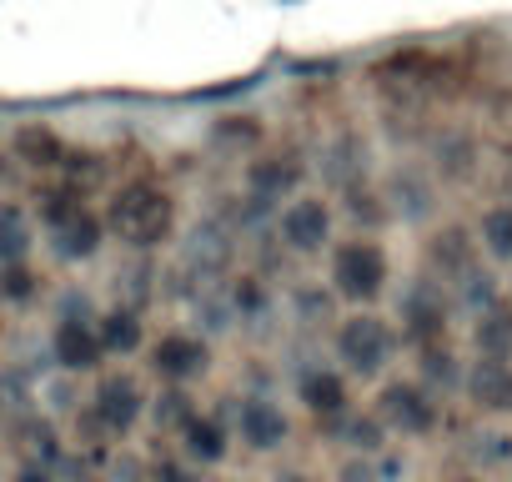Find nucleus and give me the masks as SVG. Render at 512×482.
<instances>
[{"label": "nucleus", "mask_w": 512, "mask_h": 482, "mask_svg": "<svg viewBox=\"0 0 512 482\" xmlns=\"http://www.w3.org/2000/svg\"><path fill=\"white\" fill-rule=\"evenodd\" d=\"M106 322H111V327L101 332L106 347H136V342H141V327H136L131 317H106Z\"/></svg>", "instance_id": "nucleus-21"}, {"label": "nucleus", "mask_w": 512, "mask_h": 482, "mask_svg": "<svg viewBox=\"0 0 512 482\" xmlns=\"http://www.w3.org/2000/svg\"><path fill=\"white\" fill-rule=\"evenodd\" d=\"M432 262H437L447 277L472 272V267H477V257H472V236H467L462 226H447V231L432 241Z\"/></svg>", "instance_id": "nucleus-13"}, {"label": "nucleus", "mask_w": 512, "mask_h": 482, "mask_svg": "<svg viewBox=\"0 0 512 482\" xmlns=\"http://www.w3.org/2000/svg\"><path fill=\"white\" fill-rule=\"evenodd\" d=\"M332 282H337L342 297L372 302L387 287V252L377 247V241H367V236L347 241V247L337 252V262H332Z\"/></svg>", "instance_id": "nucleus-1"}, {"label": "nucleus", "mask_w": 512, "mask_h": 482, "mask_svg": "<svg viewBox=\"0 0 512 482\" xmlns=\"http://www.w3.org/2000/svg\"><path fill=\"white\" fill-rule=\"evenodd\" d=\"M467 397L482 407V412H512V357H477L462 377Z\"/></svg>", "instance_id": "nucleus-4"}, {"label": "nucleus", "mask_w": 512, "mask_h": 482, "mask_svg": "<svg viewBox=\"0 0 512 482\" xmlns=\"http://www.w3.org/2000/svg\"><path fill=\"white\" fill-rule=\"evenodd\" d=\"M171 221V206H166V191H151V186H131L126 196H116V231L136 236L141 247L151 236H161Z\"/></svg>", "instance_id": "nucleus-3"}, {"label": "nucleus", "mask_w": 512, "mask_h": 482, "mask_svg": "<svg viewBox=\"0 0 512 482\" xmlns=\"http://www.w3.org/2000/svg\"><path fill=\"white\" fill-rule=\"evenodd\" d=\"M402 317H407V337H417L422 347L442 342V332H447V302H442V287H437V282H417V287L407 292Z\"/></svg>", "instance_id": "nucleus-6"}, {"label": "nucleus", "mask_w": 512, "mask_h": 482, "mask_svg": "<svg viewBox=\"0 0 512 482\" xmlns=\"http://www.w3.org/2000/svg\"><path fill=\"white\" fill-rule=\"evenodd\" d=\"M302 397H307V407H312V412H322V417L347 412V392H342L337 372H312V377L302 382Z\"/></svg>", "instance_id": "nucleus-14"}, {"label": "nucleus", "mask_w": 512, "mask_h": 482, "mask_svg": "<svg viewBox=\"0 0 512 482\" xmlns=\"http://www.w3.org/2000/svg\"><path fill=\"white\" fill-rule=\"evenodd\" d=\"M477 247H482L492 262L512 267V201H497V206H487V211H482Z\"/></svg>", "instance_id": "nucleus-10"}, {"label": "nucleus", "mask_w": 512, "mask_h": 482, "mask_svg": "<svg viewBox=\"0 0 512 482\" xmlns=\"http://www.w3.org/2000/svg\"><path fill=\"white\" fill-rule=\"evenodd\" d=\"M136 387L131 382H106L101 387V417L111 422V427H131L136 422Z\"/></svg>", "instance_id": "nucleus-16"}, {"label": "nucleus", "mask_w": 512, "mask_h": 482, "mask_svg": "<svg viewBox=\"0 0 512 482\" xmlns=\"http://www.w3.org/2000/svg\"><path fill=\"white\" fill-rule=\"evenodd\" d=\"M56 357H61L66 367H96L101 337H96L91 327H81V322H61V327H56Z\"/></svg>", "instance_id": "nucleus-11"}, {"label": "nucleus", "mask_w": 512, "mask_h": 482, "mask_svg": "<svg viewBox=\"0 0 512 482\" xmlns=\"http://www.w3.org/2000/svg\"><path fill=\"white\" fill-rule=\"evenodd\" d=\"M31 252V236H26V226H21V211H0V262H21Z\"/></svg>", "instance_id": "nucleus-17"}, {"label": "nucleus", "mask_w": 512, "mask_h": 482, "mask_svg": "<svg viewBox=\"0 0 512 482\" xmlns=\"http://www.w3.org/2000/svg\"><path fill=\"white\" fill-rule=\"evenodd\" d=\"M457 302L467 307V312H492L497 307V277L492 272H482V267H472V272H462L457 277Z\"/></svg>", "instance_id": "nucleus-15"}, {"label": "nucleus", "mask_w": 512, "mask_h": 482, "mask_svg": "<svg viewBox=\"0 0 512 482\" xmlns=\"http://www.w3.org/2000/svg\"><path fill=\"white\" fill-rule=\"evenodd\" d=\"M432 382H442V387H457L462 382V367H457V357L452 352H442V347H432L427 352V367H422Z\"/></svg>", "instance_id": "nucleus-20"}, {"label": "nucleus", "mask_w": 512, "mask_h": 482, "mask_svg": "<svg viewBox=\"0 0 512 482\" xmlns=\"http://www.w3.org/2000/svg\"><path fill=\"white\" fill-rule=\"evenodd\" d=\"M96 236H101V226L86 216V221H76L71 231H66V241H61V252L66 257H91L96 252Z\"/></svg>", "instance_id": "nucleus-19"}, {"label": "nucleus", "mask_w": 512, "mask_h": 482, "mask_svg": "<svg viewBox=\"0 0 512 482\" xmlns=\"http://www.w3.org/2000/svg\"><path fill=\"white\" fill-rule=\"evenodd\" d=\"M282 437H287L282 407H272V402H246V407H241V442H246V447L267 452V447H277Z\"/></svg>", "instance_id": "nucleus-9"}, {"label": "nucleus", "mask_w": 512, "mask_h": 482, "mask_svg": "<svg viewBox=\"0 0 512 482\" xmlns=\"http://www.w3.org/2000/svg\"><path fill=\"white\" fill-rule=\"evenodd\" d=\"M382 417H387L392 427H402V432H432V427H437V402H432V392L417 387V382H392V387L382 392Z\"/></svg>", "instance_id": "nucleus-5"}, {"label": "nucleus", "mask_w": 512, "mask_h": 482, "mask_svg": "<svg viewBox=\"0 0 512 482\" xmlns=\"http://www.w3.org/2000/svg\"><path fill=\"white\" fill-rule=\"evenodd\" d=\"M337 352L352 372H382V362L392 357V327L382 317H352L337 337Z\"/></svg>", "instance_id": "nucleus-2"}, {"label": "nucleus", "mask_w": 512, "mask_h": 482, "mask_svg": "<svg viewBox=\"0 0 512 482\" xmlns=\"http://www.w3.org/2000/svg\"><path fill=\"white\" fill-rule=\"evenodd\" d=\"M287 482H302V477H287Z\"/></svg>", "instance_id": "nucleus-23"}, {"label": "nucleus", "mask_w": 512, "mask_h": 482, "mask_svg": "<svg viewBox=\"0 0 512 482\" xmlns=\"http://www.w3.org/2000/svg\"><path fill=\"white\" fill-rule=\"evenodd\" d=\"M327 231H332V216H327L322 201H292L282 211V236H287V247H297V252H317L327 241Z\"/></svg>", "instance_id": "nucleus-7"}, {"label": "nucleus", "mask_w": 512, "mask_h": 482, "mask_svg": "<svg viewBox=\"0 0 512 482\" xmlns=\"http://www.w3.org/2000/svg\"><path fill=\"white\" fill-rule=\"evenodd\" d=\"M287 6H292V0H287Z\"/></svg>", "instance_id": "nucleus-24"}, {"label": "nucleus", "mask_w": 512, "mask_h": 482, "mask_svg": "<svg viewBox=\"0 0 512 482\" xmlns=\"http://www.w3.org/2000/svg\"><path fill=\"white\" fill-rule=\"evenodd\" d=\"M186 447H191V457H201V462H221V457H226V437H221L216 422H191Z\"/></svg>", "instance_id": "nucleus-18"}, {"label": "nucleus", "mask_w": 512, "mask_h": 482, "mask_svg": "<svg viewBox=\"0 0 512 482\" xmlns=\"http://www.w3.org/2000/svg\"><path fill=\"white\" fill-rule=\"evenodd\" d=\"M201 367H206V347H201L196 337H181V332L161 337V347H156V372H161V377L186 382V377H196Z\"/></svg>", "instance_id": "nucleus-8"}, {"label": "nucleus", "mask_w": 512, "mask_h": 482, "mask_svg": "<svg viewBox=\"0 0 512 482\" xmlns=\"http://www.w3.org/2000/svg\"><path fill=\"white\" fill-rule=\"evenodd\" d=\"M21 482H46V472H26V477H21Z\"/></svg>", "instance_id": "nucleus-22"}, {"label": "nucleus", "mask_w": 512, "mask_h": 482, "mask_svg": "<svg viewBox=\"0 0 512 482\" xmlns=\"http://www.w3.org/2000/svg\"><path fill=\"white\" fill-rule=\"evenodd\" d=\"M472 337H477L482 357H512V307L497 302L492 312H482L477 327H472Z\"/></svg>", "instance_id": "nucleus-12"}]
</instances>
